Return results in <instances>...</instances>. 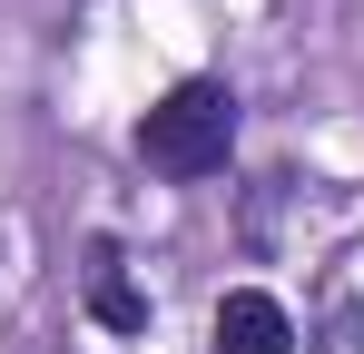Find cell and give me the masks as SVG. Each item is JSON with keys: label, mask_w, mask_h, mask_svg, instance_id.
<instances>
[{"label": "cell", "mask_w": 364, "mask_h": 354, "mask_svg": "<svg viewBox=\"0 0 364 354\" xmlns=\"http://www.w3.org/2000/svg\"><path fill=\"white\" fill-rule=\"evenodd\" d=\"M227 148H237V89H227V79H178L158 109L138 118V158L158 177H178V187L217 177Z\"/></svg>", "instance_id": "6da1fadb"}, {"label": "cell", "mask_w": 364, "mask_h": 354, "mask_svg": "<svg viewBox=\"0 0 364 354\" xmlns=\"http://www.w3.org/2000/svg\"><path fill=\"white\" fill-rule=\"evenodd\" d=\"M79 305H89L99 335H148V295H138V276H128L119 236H89V256H79Z\"/></svg>", "instance_id": "7a4b0ae2"}, {"label": "cell", "mask_w": 364, "mask_h": 354, "mask_svg": "<svg viewBox=\"0 0 364 354\" xmlns=\"http://www.w3.org/2000/svg\"><path fill=\"white\" fill-rule=\"evenodd\" d=\"M207 335H217V354H296V315L266 286H237V295H217Z\"/></svg>", "instance_id": "3957f363"}]
</instances>
